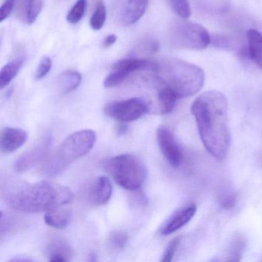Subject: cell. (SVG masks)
I'll use <instances>...</instances> for the list:
<instances>
[{
    "label": "cell",
    "instance_id": "cell-1",
    "mask_svg": "<svg viewBox=\"0 0 262 262\" xmlns=\"http://www.w3.org/2000/svg\"><path fill=\"white\" fill-rule=\"evenodd\" d=\"M200 138L206 150L217 159H225L231 145L228 101L223 92L207 91L191 107Z\"/></svg>",
    "mask_w": 262,
    "mask_h": 262
},
{
    "label": "cell",
    "instance_id": "cell-2",
    "mask_svg": "<svg viewBox=\"0 0 262 262\" xmlns=\"http://www.w3.org/2000/svg\"><path fill=\"white\" fill-rule=\"evenodd\" d=\"M6 203L26 213H40L70 204L74 194L69 188L53 182L30 183L12 181L3 189Z\"/></svg>",
    "mask_w": 262,
    "mask_h": 262
},
{
    "label": "cell",
    "instance_id": "cell-3",
    "mask_svg": "<svg viewBox=\"0 0 262 262\" xmlns=\"http://www.w3.org/2000/svg\"><path fill=\"white\" fill-rule=\"evenodd\" d=\"M158 64L156 74L179 98L195 95L204 85V71L196 65L177 58H163Z\"/></svg>",
    "mask_w": 262,
    "mask_h": 262
},
{
    "label": "cell",
    "instance_id": "cell-4",
    "mask_svg": "<svg viewBox=\"0 0 262 262\" xmlns=\"http://www.w3.org/2000/svg\"><path fill=\"white\" fill-rule=\"evenodd\" d=\"M96 138V133L90 129L71 134L53 154L45 158L40 166V173L47 177L61 175L71 163L92 150Z\"/></svg>",
    "mask_w": 262,
    "mask_h": 262
},
{
    "label": "cell",
    "instance_id": "cell-5",
    "mask_svg": "<svg viewBox=\"0 0 262 262\" xmlns=\"http://www.w3.org/2000/svg\"><path fill=\"white\" fill-rule=\"evenodd\" d=\"M103 166L114 181L127 190H138L146 178V171L143 163L131 154L108 158L103 163Z\"/></svg>",
    "mask_w": 262,
    "mask_h": 262
},
{
    "label": "cell",
    "instance_id": "cell-6",
    "mask_svg": "<svg viewBox=\"0 0 262 262\" xmlns=\"http://www.w3.org/2000/svg\"><path fill=\"white\" fill-rule=\"evenodd\" d=\"M169 43L175 49L203 50L210 44L211 36L202 25L183 19L171 28Z\"/></svg>",
    "mask_w": 262,
    "mask_h": 262
},
{
    "label": "cell",
    "instance_id": "cell-7",
    "mask_svg": "<svg viewBox=\"0 0 262 262\" xmlns=\"http://www.w3.org/2000/svg\"><path fill=\"white\" fill-rule=\"evenodd\" d=\"M149 111L147 102L143 98H131L107 103L104 112L107 116L120 123L136 121Z\"/></svg>",
    "mask_w": 262,
    "mask_h": 262
},
{
    "label": "cell",
    "instance_id": "cell-8",
    "mask_svg": "<svg viewBox=\"0 0 262 262\" xmlns=\"http://www.w3.org/2000/svg\"><path fill=\"white\" fill-rule=\"evenodd\" d=\"M52 140V137L49 135L41 137L29 150L17 158L14 166L15 171L18 173H24L36 165L42 163L48 156Z\"/></svg>",
    "mask_w": 262,
    "mask_h": 262
},
{
    "label": "cell",
    "instance_id": "cell-9",
    "mask_svg": "<svg viewBox=\"0 0 262 262\" xmlns=\"http://www.w3.org/2000/svg\"><path fill=\"white\" fill-rule=\"evenodd\" d=\"M157 143L166 161L172 167H179L183 159V152L173 134L168 128L160 126L157 131Z\"/></svg>",
    "mask_w": 262,
    "mask_h": 262
},
{
    "label": "cell",
    "instance_id": "cell-10",
    "mask_svg": "<svg viewBox=\"0 0 262 262\" xmlns=\"http://www.w3.org/2000/svg\"><path fill=\"white\" fill-rule=\"evenodd\" d=\"M196 211L197 207L195 204L187 205L177 209L163 223L160 229V233L163 235H168L177 232L191 221Z\"/></svg>",
    "mask_w": 262,
    "mask_h": 262
},
{
    "label": "cell",
    "instance_id": "cell-11",
    "mask_svg": "<svg viewBox=\"0 0 262 262\" xmlns=\"http://www.w3.org/2000/svg\"><path fill=\"white\" fill-rule=\"evenodd\" d=\"M159 69L158 62L149 59V58H136L129 57L117 62L112 66V70L119 71L126 75L127 78L130 76V73L137 71H148L157 73Z\"/></svg>",
    "mask_w": 262,
    "mask_h": 262
},
{
    "label": "cell",
    "instance_id": "cell-12",
    "mask_svg": "<svg viewBox=\"0 0 262 262\" xmlns=\"http://www.w3.org/2000/svg\"><path fill=\"white\" fill-rule=\"evenodd\" d=\"M28 132L17 128H5L0 132V152L12 153L27 141Z\"/></svg>",
    "mask_w": 262,
    "mask_h": 262
},
{
    "label": "cell",
    "instance_id": "cell-13",
    "mask_svg": "<svg viewBox=\"0 0 262 262\" xmlns=\"http://www.w3.org/2000/svg\"><path fill=\"white\" fill-rule=\"evenodd\" d=\"M113 187L110 178L100 176L91 186L89 192V201L95 206L107 204L112 198Z\"/></svg>",
    "mask_w": 262,
    "mask_h": 262
},
{
    "label": "cell",
    "instance_id": "cell-14",
    "mask_svg": "<svg viewBox=\"0 0 262 262\" xmlns=\"http://www.w3.org/2000/svg\"><path fill=\"white\" fill-rule=\"evenodd\" d=\"M149 0H127L122 14V23L126 26L137 23L146 12Z\"/></svg>",
    "mask_w": 262,
    "mask_h": 262
},
{
    "label": "cell",
    "instance_id": "cell-15",
    "mask_svg": "<svg viewBox=\"0 0 262 262\" xmlns=\"http://www.w3.org/2000/svg\"><path fill=\"white\" fill-rule=\"evenodd\" d=\"M43 0H18V12L20 18L32 25L36 21L42 9Z\"/></svg>",
    "mask_w": 262,
    "mask_h": 262
},
{
    "label": "cell",
    "instance_id": "cell-16",
    "mask_svg": "<svg viewBox=\"0 0 262 262\" xmlns=\"http://www.w3.org/2000/svg\"><path fill=\"white\" fill-rule=\"evenodd\" d=\"M72 215L68 209L61 207L47 211L44 215L45 223L57 229H66L69 226L71 221Z\"/></svg>",
    "mask_w": 262,
    "mask_h": 262
},
{
    "label": "cell",
    "instance_id": "cell-17",
    "mask_svg": "<svg viewBox=\"0 0 262 262\" xmlns=\"http://www.w3.org/2000/svg\"><path fill=\"white\" fill-rule=\"evenodd\" d=\"M82 76L81 73L74 70H66L58 75L57 83L61 93L69 94L76 90L81 84Z\"/></svg>",
    "mask_w": 262,
    "mask_h": 262
},
{
    "label": "cell",
    "instance_id": "cell-18",
    "mask_svg": "<svg viewBox=\"0 0 262 262\" xmlns=\"http://www.w3.org/2000/svg\"><path fill=\"white\" fill-rule=\"evenodd\" d=\"M247 37L249 55L254 63L262 69V34L256 29H249Z\"/></svg>",
    "mask_w": 262,
    "mask_h": 262
},
{
    "label": "cell",
    "instance_id": "cell-19",
    "mask_svg": "<svg viewBox=\"0 0 262 262\" xmlns=\"http://www.w3.org/2000/svg\"><path fill=\"white\" fill-rule=\"evenodd\" d=\"M23 63L24 58L19 57L9 62L0 69V91L9 86L11 82L17 76Z\"/></svg>",
    "mask_w": 262,
    "mask_h": 262
},
{
    "label": "cell",
    "instance_id": "cell-20",
    "mask_svg": "<svg viewBox=\"0 0 262 262\" xmlns=\"http://www.w3.org/2000/svg\"><path fill=\"white\" fill-rule=\"evenodd\" d=\"M49 260L52 262L69 261L71 257V250L69 246L62 241H55L49 246Z\"/></svg>",
    "mask_w": 262,
    "mask_h": 262
},
{
    "label": "cell",
    "instance_id": "cell-21",
    "mask_svg": "<svg viewBox=\"0 0 262 262\" xmlns=\"http://www.w3.org/2000/svg\"><path fill=\"white\" fill-rule=\"evenodd\" d=\"M107 18V10L103 0H96L95 10L90 19V26L94 30L102 29Z\"/></svg>",
    "mask_w": 262,
    "mask_h": 262
},
{
    "label": "cell",
    "instance_id": "cell-22",
    "mask_svg": "<svg viewBox=\"0 0 262 262\" xmlns=\"http://www.w3.org/2000/svg\"><path fill=\"white\" fill-rule=\"evenodd\" d=\"M246 239L241 235L234 237L229 251V261H239L246 247Z\"/></svg>",
    "mask_w": 262,
    "mask_h": 262
},
{
    "label": "cell",
    "instance_id": "cell-23",
    "mask_svg": "<svg viewBox=\"0 0 262 262\" xmlns=\"http://www.w3.org/2000/svg\"><path fill=\"white\" fill-rule=\"evenodd\" d=\"M87 5V0H78L68 13V22L71 24L79 23L85 13Z\"/></svg>",
    "mask_w": 262,
    "mask_h": 262
},
{
    "label": "cell",
    "instance_id": "cell-24",
    "mask_svg": "<svg viewBox=\"0 0 262 262\" xmlns=\"http://www.w3.org/2000/svg\"><path fill=\"white\" fill-rule=\"evenodd\" d=\"M171 9L178 16L183 19L189 18L191 15V8L188 0H168Z\"/></svg>",
    "mask_w": 262,
    "mask_h": 262
},
{
    "label": "cell",
    "instance_id": "cell-25",
    "mask_svg": "<svg viewBox=\"0 0 262 262\" xmlns=\"http://www.w3.org/2000/svg\"><path fill=\"white\" fill-rule=\"evenodd\" d=\"M129 236L123 231H114L108 236V243L113 249L121 250L128 243Z\"/></svg>",
    "mask_w": 262,
    "mask_h": 262
},
{
    "label": "cell",
    "instance_id": "cell-26",
    "mask_svg": "<svg viewBox=\"0 0 262 262\" xmlns=\"http://www.w3.org/2000/svg\"><path fill=\"white\" fill-rule=\"evenodd\" d=\"M52 67V61L49 56H44L41 58L38 69H37L36 73H35V78L37 80H41L44 78L50 72Z\"/></svg>",
    "mask_w": 262,
    "mask_h": 262
},
{
    "label": "cell",
    "instance_id": "cell-27",
    "mask_svg": "<svg viewBox=\"0 0 262 262\" xmlns=\"http://www.w3.org/2000/svg\"><path fill=\"white\" fill-rule=\"evenodd\" d=\"M180 241H181V238L180 237H177V238H174L173 240L170 241L169 246L166 248L164 254H163L162 261L170 262L172 261V258H173L174 255H175L176 252L178 249L179 246H180Z\"/></svg>",
    "mask_w": 262,
    "mask_h": 262
},
{
    "label": "cell",
    "instance_id": "cell-28",
    "mask_svg": "<svg viewBox=\"0 0 262 262\" xmlns=\"http://www.w3.org/2000/svg\"><path fill=\"white\" fill-rule=\"evenodd\" d=\"M15 0H6L0 6V23L6 20L15 7Z\"/></svg>",
    "mask_w": 262,
    "mask_h": 262
},
{
    "label": "cell",
    "instance_id": "cell-29",
    "mask_svg": "<svg viewBox=\"0 0 262 262\" xmlns=\"http://www.w3.org/2000/svg\"><path fill=\"white\" fill-rule=\"evenodd\" d=\"M235 203H236V196L232 192H226V194L223 195L220 198V205L222 208L226 210L233 209Z\"/></svg>",
    "mask_w": 262,
    "mask_h": 262
},
{
    "label": "cell",
    "instance_id": "cell-30",
    "mask_svg": "<svg viewBox=\"0 0 262 262\" xmlns=\"http://www.w3.org/2000/svg\"><path fill=\"white\" fill-rule=\"evenodd\" d=\"M117 41V35L115 34H111V35H107L104 38V41L102 43L103 48L107 49V48L110 47V46H113Z\"/></svg>",
    "mask_w": 262,
    "mask_h": 262
},
{
    "label": "cell",
    "instance_id": "cell-31",
    "mask_svg": "<svg viewBox=\"0 0 262 262\" xmlns=\"http://www.w3.org/2000/svg\"><path fill=\"white\" fill-rule=\"evenodd\" d=\"M121 124L118 127V132L120 134H124L125 133L126 131H127V126L124 124L123 123H121Z\"/></svg>",
    "mask_w": 262,
    "mask_h": 262
},
{
    "label": "cell",
    "instance_id": "cell-32",
    "mask_svg": "<svg viewBox=\"0 0 262 262\" xmlns=\"http://www.w3.org/2000/svg\"><path fill=\"white\" fill-rule=\"evenodd\" d=\"M2 216H3V212H2V211H0V218H2Z\"/></svg>",
    "mask_w": 262,
    "mask_h": 262
}]
</instances>
